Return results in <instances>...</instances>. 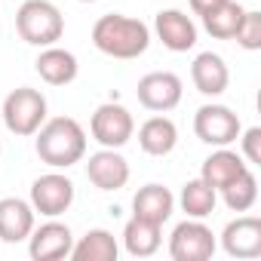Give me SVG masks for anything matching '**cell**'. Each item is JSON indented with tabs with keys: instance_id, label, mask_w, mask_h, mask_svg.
<instances>
[{
	"instance_id": "1",
	"label": "cell",
	"mask_w": 261,
	"mask_h": 261,
	"mask_svg": "<svg viewBox=\"0 0 261 261\" xmlns=\"http://www.w3.org/2000/svg\"><path fill=\"white\" fill-rule=\"evenodd\" d=\"M37 157L53 169H71L86 157V133L74 117H53L34 133Z\"/></svg>"
},
{
	"instance_id": "2",
	"label": "cell",
	"mask_w": 261,
	"mask_h": 261,
	"mask_svg": "<svg viewBox=\"0 0 261 261\" xmlns=\"http://www.w3.org/2000/svg\"><path fill=\"white\" fill-rule=\"evenodd\" d=\"M92 43L98 53L111 59H139L151 46V28L142 19L123 16V13H108L92 25Z\"/></svg>"
},
{
	"instance_id": "3",
	"label": "cell",
	"mask_w": 261,
	"mask_h": 261,
	"mask_svg": "<svg viewBox=\"0 0 261 261\" xmlns=\"http://www.w3.org/2000/svg\"><path fill=\"white\" fill-rule=\"evenodd\" d=\"M16 31L31 46H53L65 34V16L53 0H25L16 13Z\"/></svg>"
},
{
	"instance_id": "4",
	"label": "cell",
	"mask_w": 261,
	"mask_h": 261,
	"mask_svg": "<svg viewBox=\"0 0 261 261\" xmlns=\"http://www.w3.org/2000/svg\"><path fill=\"white\" fill-rule=\"evenodd\" d=\"M46 95L40 89H31V86H19L13 89L7 98H4V126L10 129L13 136H34L37 129L43 126L46 120Z\"/></svg>"
},
{
	"instance_id": "5",
	"label": "cell",
	"mask_w": 261,
	"mask_h": 261,
	"mask_svg": "<svg viewBox=\"0 0 261 261\" xmlns=\"http://www.w3.org/2000/svg\"><path fill=\"white\" fill-rule=\"evenodd\" d=\"M240 117L227 108V105H203L194 114V133L203 145L209 148H230L240 139Z\"/></svg>"
},
{
	"instance_id": "6",
	"label": "cell",
	"mask_w": 261,
	"mask_h": 261,
	"mask_svg": "<svg viewBox=\"0 0 261 261\" xmlns=\"http://www.w3.org/2000/svg\"><path fill=\"white\" fill-rule=\"evenodd\" d=\"M215 233L203 224V218H185L169 237L172 261H209L215 255Z\"/></svg>"
},
{
	"instance_id": "7",
	"label": "cell",
	"mask_w": 261,
	"mask_h": 261,
	"mask_svg": "<svg viewBox=\"0 0 261 261\" xmlns=\"http://www.w3.org/2000/svg\"><path fill=\"white\" fill-rule=\"evenodd\" d=\"M89 133L101 148H123L136 136V120L129 114V108H123L117 101H105L95 108V114L89 120Z\"/></svg>"
},
{
	"instance_id": "8",
	"label": "cell",
	"mask_w": 261,
	"mask_h": 261,
	"mask_svg": "<svg viewBox=\"0 0 261 261\" xmlns=\"http://www.w3.org/2000/svg\"><path fill=\"white\" fill-rule=\"evenodd\" d=\"M74 194H77L74 181L65 172L56 169V172H46V175L34 178V185H31V206H34V212H40L46 218H59V215H65L71 209Z\"/></svg>"
},
{
	"instance_id": "9",
	"label": "cell",
	"mask_w": 261,
	"mask_h": 261,
	"mask_svg": "<svg viewBox=\"0 0 261 261\" xmlns=\"http://www.w3.org/2000/svg\"><path fill=\"white\" fill-rule=\"evenodd\" d=\"M142 108L148 111H157V114H166L172 108L181 105V95H185V83L178 74L172 71H151L139 80V89H136Z\"/></svg>"
},
{
	"instance_id": "10",
	"label": "cell",
	"mask_w": 261,
	"mask_h": 261,
	"mask_svg": "<svg viewBox=\"0 0 261 261\" xmlns=\"http://www.w3.org/2000/svg\"><path fill=\"white\" fill-rule=\"evenodd\" d=\"M71 246H74V233L65 221H56L49 218L46 224L34 227L31 237H28V252L34 261H59V258H68L71 255Z\"/></svg>"
},
{
	"instance_id": "11",
	"label": "cell",
	"mask_w": 261,
	"mask_h": 261,
	"mask_svg": "<svg viewBox=\"0 0 261 261\" xmlns=\"http://www.w3.org/2000/svg\"><path fill=\"white\" fill-rule=\"evenodd\" d=\"M86 178L98 191H120L129 181V163L120 154V148H101L89 154L86 160Z\"/></svg>"
},
{
	"instance_id": "12",
	"label": "cell",
	"mask_w": 261,
	"mask_h": 261,
	"mask_svg": "<svg viewBox=\"0 0 261 261\" xmlns=\"http://www.w3.org/2000/svg\"><path fill=\"white\" fill-rule=\"evenodd\" d=\"M221 249L230 258H258L261 255V218L237 215L221 230Z\"/></svg>"
},
{
	"instance_id": "13",
	"label": "cell",
	"mask_w": 261,
	"mask_h": 261,
	"mask_svg": "<svg viewBox=\"0 0 261 261\" xmlns=\"http://www.w3.org/2000/svg\"><path fill=\"white\" fill-rule=\"evenodd\" d=\"M154 31L169 53H188L197 46V25L181 10H160L154 19Z\"/></svg>"
},
{
	"instance_id": "14",
	"label": "cell",
	"mask_w": 261,
	"mask_h": 261,
	"mask_svg": "<svg viewBox=\"0 0 261 261\" xmlns=\"http://www.w3.org/2000/svg\"><path fill=\"white\" fill-rule=\"evenodd\" d=\"M34 206L22 197L0 200V243H25L34 230Z\"/></svg>"
},
{
	"instance_id": "15",
	"label": "cell",
	"mask_w": 261,
	"mask_h": 261,
	"mask_svg": "<svg viewBox=\"0 0 261 261\" xmlns=\"http://www.w3.org/2000/svg\"><path fill=\"white\" fill-rule=\"evenodd\" d=\"M34 68H37L40 80L49 83V86H68V83H74L77 74H80L77 56H74L71 49L56 46V43H53V46H43V53L37 56Z\"/></svg>"
},
{
	"instance_id": "16",
	"label": "cell",
	"mask_w": 261,
	"mask_h": 261,
	"mask_svg": "<svg viewBox=\"0 0 261 261\" xmlns=\"http://www.w3.org/2000/svg\"><path fill=\"white\" fill-rule=\"evenodd\" d=\"M178 145V126L157 114V117H148L142 126H139V148L148 154V157H169Z\"/></svg>"
},
{
	"instance_id": "17",
	"label": "cell",
	"mask_w": 261,
	"mask_h": 261,
	"mask_svg": "<svg viewBox=\"0 0 261 261\" xmlns=\"http://www.w3.org/2000/svg\"><path fill=\"white\" fill-rule=\"evenodd\" d=\"M191 80H194L197 92H203L209 98H218L230 83V71H227V65L218 53H200L191 65Z\"/></svg>"
},
{
	"instance_id": "18",
	"label": "cell",
	"mask_w": 261,
	"mask_h": 261,
	"mask_svg": "<svg viewBox=\"0 0 261 261\" xmlns=\"http://www.w3.org/2000/svg\"><path fill=\"white\" fill-rule=\"evenodd\" d=\"M246 169H249V163L243 160V154H237V151H230V148H215V151L203 160L200 178H203L209 188L221 191V188H227L233 178H240Z\"/></svg>"
},
{
	"instance_id": "19",
	"label": "cell",
	"mask_w": 261,
	"mask_h": 261,
	"mask_svg": "<svg viewBox=\"0 0 261 261\" xmlns=\"http://www.w3.org/2000/svg\"><path fill=\"white\" fill-rule=\"evenodd\" d=\"M175 212V197L169 188L163 185H145L139 188V194L133 197V215L154 221V224H166Z\"/></svg>"
},
{
	"instance_id": "20",
	"label": "cell",
	"mask_w": 261,
	"mask_h": 261,
	"mask_svg": "<svg viewBox=\"0 0 261 261\" xmlns=\"http://www.w3.org/2000/svg\"><path fill=\"white\" fill-rule=\"evenodd\" d=\"M163 243V224L145 221V218H129L123 227V246L133 258H151Z\"/></svg>"
},
{
	"instance_id": "21",
	"label": "cell",
	"mask_w": 261,
	"mask_h": 261,
	"mask_svg": "<svg viewBox=\"0 0 261 261\" xmlns=\"http://www.w3.org/2000/svg\"><path fill=\"white\" fill-rule=\"evenodd\" d=\"M117 255H120L117 237L105 227H92L71 246L68 258H74V261H117Z\"/></svg>"
},
{
	"instance_id": "22",
	"label": "cell",
	"mask_w": 261,
	"mask_h": 261,
	"mask_svg": "<svg viewBox=\"0 0 261 261\" xmlns=\"http://www.w3.org/2000/svg\"><path fill=\"white\" fill-rule=\"evenodd\" d=\"M178 206L188 218H209L218 206V191L209 188L203 178H191L178 194Z\"/></svg>"
},
{
	"instance_id": "23",
	"label": "cell",
	"mask_w": 261,
	"mask_h": 261,
	"mask_svg": "<svg viewBox=\"0 0 261 261\" xmlns=\"http://www.w3.org/2000/svg\"><path fill=\"white\" fill-rule=\"evenodd\" d=\"M243 7L237 4V0H221L218 7H212L209 13H203V28L215 37V40H233L240 22H243Z\"/></svg>"
},
{
	"instance_id": "24",
	"label": "cell",
	"mask_w": 261,
	"mask_h": 261,
	"mask_svg": "<svg viewBox=\"0 0 261 261\" xmlns=\"http://www.w3.org/2000/svg\"><path fill=\"white\" fill-rule=\"evenodd\" d=\"M221 200L230 212H249L258 200V178L252 169H246L240 178H233L227 188H221Z\"/></svg>"
},
{
	"instance_id": "25",
	"label": "cell",
	"mask_w": 261,
	"mask_h": 261,
	"mask_svg": "<svg viewBox=\"0 0 261 261\" xmlns=\"http://www.w3.org/2000/svg\"><path fill=\"white\" fill-rule=\"evenodd\" d=\"M233 40L243 49H249V53L261 49V13L258 10H246L243 13V22H240L237 34H233Z\"/></svg>"
},
{
	"instance_id": "26",
	"label": "cell",
	"mask_w": 261,
	"mask_h": 261,
	"mask_svg": "<svg viewBox=\"0 0 261 261\" xmlns=\"http://www.w3.org/2000/svg\"><path fill=\"white\" fill-rule=\"evenodd\" d=\"M240 142H243V160L249 166L252 163H261V126L240 129Z\"/></svg>"
},
{
	"instance_id": "27",
	"label": "cell",
	"mask_w": 261,
	"mask_h": 261,
	"mask_svg": "<svg viewBox=\"0 0 261 261\" xmlns=\"http://www.w3.org/2000/svg\"><path fill=\"white\" fill-rule=\"evenodd\" d=\"M221 0H191V10L197 13V16H203V13H209L212 7H218Z\"/></svg>"
},
{
	"instance_id": "28",
	"label": "cell",
	"mask_w": 261,
	"mask_h": 261,
	"mask_svg": "<svg viewBox=\"0 0 261 261\" xmlns=\"http://www.w3.org/2000/svg\"><path fill=\"white\" fill-rule=\"evenodd\" d=\"M80 4H95V0H80Z\"/></svg>"
},
{
	"instance_id": "29",
	"label": "cell",
	"mask_w": 261,
	"mask_h": 261,
	"mask_svg": "<svg viewBox=\"0 0 261 261\" xmlns=\"http://www.w3.org/2000/svg\"><path fill=\"white\" fill-rule=\"evenodd\" d=\"M0 151H4V145H0Z\"/></svg>"
}]
</instances>
